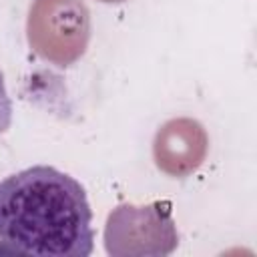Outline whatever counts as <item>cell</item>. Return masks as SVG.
<instances>
[{"instance_id":"1","label":"cell","mask_w":257,"mask_h":257,"mask_svg":"<svg viewBox=\"0 0 257 257\" xmlns=\"http://www.w3.org/2000/svg\"><path fill=\"white\" fill-rule=\"evenodd\" d=\"M0 243L28 255L88 257L94 229L84 187L50 165L0 179Z\"/></svg>"},{"instance_id":"2","label":"cell","mask_w":257,"mask_h":257,"mask_svg":"<svg viewBox=\"0 0 257 257\" xmlns=\"http://www.w3.org/2000/svg\"><path fill=\"white\" fill-rule=\"evenodd\" d=\"M12 124V98L6 90L4 72L0 70V135L6 133Z\"/></svg>"}]
</instances>
